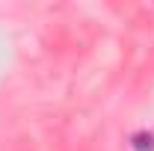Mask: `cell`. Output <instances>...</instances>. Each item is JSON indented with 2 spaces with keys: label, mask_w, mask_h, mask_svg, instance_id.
Returning a JSON list of instances; mask_svg holds the SVG:
<instances>
[{
  "label": "cell",
  "mask_w": 154,
  "mask_h": 151,
  "mask_svg": "<svg viewBox=\"0 0 154 151\" xmlns=\"http://www.w3.org/2000/svg\"><path fill=\"white\" fill-rule=\"evenodd\" d=\"M128 145H131V151H154V131H148V128L134 131L128 136Z\"/></svg>",
  "instance_id": "cell-1"
}]
</instances>
